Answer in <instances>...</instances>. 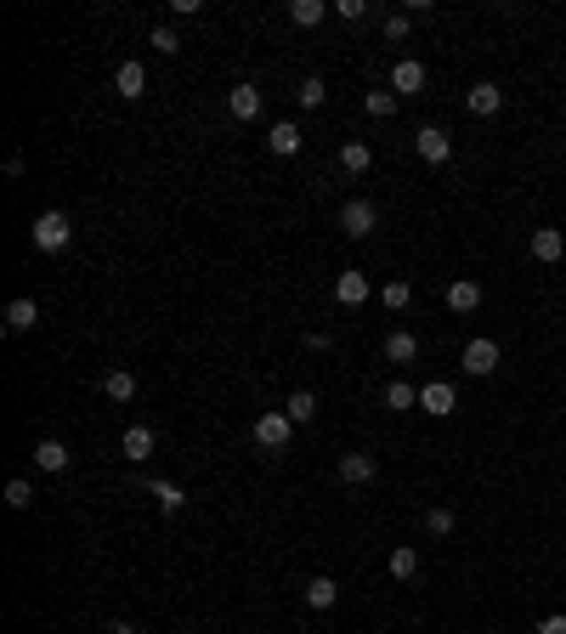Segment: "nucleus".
<instances>
[{
    "instance_id": "obj_24",
    "label": "nucleus",
    "mask_w": 566,
    "mask_h": 634,
    "mask_svg": "<svg viewBox=\"0 0 566 634\" xmlns=\"http://www.w3.org/2000/svg\"><path fill=\"white\" fill-rule=\"evenodd\" d=\"M340 165L351 170V176H363V170L374 165V153H369V142H346V148H340Z\"/></svg>"
},
{
    "instance_id": "obj_32",
    "label": "nucleus",
    "mask_w": 566,
    "mask_h": 634,
    "mask_svg": "<svg viewBox=\"0 0 566 634\" xmlns=\"http://www.w3.org/2000/svg\"><path fill=\"white\" fill-rule=\"evenodd\" d=\"M6 504L12 510H28V504H35V487H28L23 476H18V482H6Z\"/></svg>"
},
{
    "instance_id": "obj_33",
    "label": "nucleus",
    "mask_w": 566,
    "mask_h": 634,
    "mask_svg": "<svg viewBox=\"0 0 566 634\" xmlns=\"http://www.w3.org/2000/svg\"><path fill=\"white\" fill-rule=\"evenodd\" d=\"M334 18H346V23H363V18H369V0H334Z\"/></svg>"
},
{
    "instance_id": "obj_6",
    "label": "nucleus",
    "mask_w": 566,
    "mask_h": 634,
    "mask_svg": "<svg viewBox=\"0 0 566 634\" xmlns=\"http://www.w3.org/2000/svg\"><path fill=\"white\" fill-rule=\"evenodd\" d=\"M425 80H431V74H425V63H414V57H403V63L391 68V91H396V97H419Z\"/></svg>"
},
{
    "instance_id": "obj_25",
    "label": "nucleus",
    "mask_w": 566,
    "mask_h": 634,
    "mask_svg": "<svg viewBox=\"0 0 566 634\" xmlns=\"http://www.w3.org/2000/svg\"><path fill=\"white\" fill-rule=\"evenodd\" d=\"M414 402H419V391H414L408 380H391V385H386V408L403 413V408H414Z\"/></svg>"
},
{
    "instance_id": "obj_26",
    "label": "nucleus",
    "mask_w": 566,
    "mask_h": 634,
    "mask_svg": "<svg viewBox=\"0 0 566 634\" xmlns=\"http://www.w3.org/2000/svg\"><path fill=\"white\" fill-rule=\"evenodd\" d=\"M283 413H289V420H295V425H306V420H312V413H317V397H312V391H295V397L283 402Z\"/></svg>"
},
{
    "instance_id": "obj_37",
    "label": "nucleus",
    "mask_w": 566,
    "mask_h": 634,
    "mask_svg": "<svg viewBox=\"0 0 566 634\" xmlns=\"http://www.w3.org/2000/svg\"><path fill=\"white\" fill-rule=\"evenodd\" d=\"M108 634H136V629H131V623H114V629H108Z\"/></svg>"
},
{
    "instance_id": "obj_8",
    "label": "nucleus",
    "mask_w": 566,
    "mask_h": 634,
    "mask_svg": "<svg viewBox=\"0 0 566 634\" xmlns=\"http://www.w3.org/2000/svg\"><path fill=\"white\" fill-rule=\"evenodd\" d=\"M561 255H566V238H561V227H532V261L555 267Z\"/></svg>"
},
{
    "instance_id": "obj_7",
    "label": "nucleus",
    "mask_w": 566,
    "mask_h": 634,
    "mask_svg": "<svg viewBox=\"0 0 566 634\" xmlns=\"http://www.w3.org/2000/svg\"><path fill=\"white\" fill-rule=\"evenodd\" d=\"M458 363H465V374L482 380V374H493V368H498V346H493V340H470Z\"/></svg>"
},
{
    "instance_id": "obj_18",
    "label": "nucleus",
    "mask_w": 566,
    "mask_h": 634,
    "mask_svg": "<svg viewBox=\"0 0 566 634\" xmlns=\"http://www.w3.org/2000/svg\"><path fill=\"white\" fill-rule=\"evenodd\" d=\"M334 600H340V583L334 578H306V606L312 612H329Z\"/></svg>"
},
{
    "instance_id": "obj_11",
    "label": "nucleus",
    "mask_w": 566,
    "mask_h": 634,
    "mask_svg": "<svg viewBox=\"0 0 566 634\" xmlns=\"http://www.w3.org/2000/svg\"><path fill=\"white\" fill-rule=\"evenodd\" d=\"M369 295H374V289H369V277H363L357 267L334 277V301H340V306H363V301H369Z\"/></svg>"
},
{
    "instance_id": "obj_5",
    "label": "nucleus",
    "mask_w": 566,
    "mask_h": 634,
    "mask_svg": "<svg viewBox=\"0 0 566 634\" xmlns=\"http://www.w3.org/2000/svg\"><path fill=\"white\" fill-rule=\"evenodd\" d=\"M419 408L436 413V420H448V413L458 408V391H453L448 380H431V385H419Z\"/></svg>"
},
{
    "instance_id": "obj_29",
    "label": "nucleus",
    "mask_w": 566,
    "mask_h": 634,
    "mask_svg": "<svg viewBox=\"0 0 566 634\" xmlns=\"http://www.w3.org/2000/svg\"><path fill=\"white\" fill-rule=\"evenodd\" d=\"M396 102H403L396 91H369V97H363V108H369L374 119H391V114H396Z\"/></svg>"
},
{
    "instance_id": "obj_2",
    "label": "nucleus",
    "mask_w": 566,
    "mask_h": 634,
    "mask_svg": "<svg viewBox=\"0 0 566 634\" xmlns=\"http://www.w3.org/2000/svg\"><path fill=\"white\" fill-rule=\"evenodd\" d=\"M289 430H295L289 413H261V420H255V442H261L267 453H283V447H289Z\"/></svg>"
},
{
    "instance_id": "obj_36",
    "label": "nucleus",
    "mask_w": 566,
    "mask_h": 634,
    "mask_svg": "<svg viewBox=\"0 0 566 634\" xmlns=\"http://www.w3.org/2000/svg\"><path fill=\"white\" fill-rule=\"evenodd\" d=\"M538 634H566V612H549L544 623H538Z\"/></svg>"
},
{
    "instance_id": "obj_23",
    "label": "nucleus",
    "mask_w": 566,
    "mask_h": 634,
    "mask_svg": "<svg viewBox=\"0 0 566 634\" xmlns=\"http://www.w3.org/2000/svg\"><path fill=\"white\" fill-rule=\"evenodd\" d=\"M102 391H108L114 402H131L136 397V374H131V368H114V374L102 380Z\"/></svg>"
},
{
    "instance_id": "obj_10",
    "label": "nucleus",
    "mask_w": 566,
    "mask_h": 634,
    "mask_svg": "<svg viewBox=\"0 0 566 634\" xmlns=\"http://www.w3.org/2000/svg\"><path fill=\"white\" fill-rule=\"evenodd\" d=\"M465 108H470V114H476V119H493L498 108H504V91H498L493 80H482V85H470V97H465Z\"/></svg>"
},
{
    "instance_id": "obj_9",
    "label": "nucleus",
    "mask_w": 566,
    "mask_h": 634,
    "mask_svg": "<svg viewBox=\"0 0 566 634\" xmlns=\"http://www.w3.org/2000/svg\"><path fill=\"white\" fill-rule=\"evenodd\" d=\"M374 476H379V459L374 453H340V482L363 487V482H374Z\"/></svg>"
},
{
    "instance_id": "obj_4",
    "label": "nucleus",
    "mask_w": 566,
    "mask_h": 634,
    "mask_svg": "<svg viewBox=\"0 0 566 634\" xmlns=\"http://www.w3.org/2000/svg\"><path fill=\"white\" fill-rule=\"evenodd\" d=\"M414 148H419L425 165H448V159H453V136L442 131V125H425V131L414 136Z\"/></svg>"
},
{
    "instance_id": "obj_12",
    "label": "nucleus",
    "mask_w": 566,
    "mask_h": 634,
    "mask_svg": "<svg viewBox=\"0 0 566 634\" xmlns=\"http://www.w3.org/2000/svg\"><path fill=\"white\" fill-rule=\"evenodd\" d=\"M114 85H119V97H125V102H136V97L147 91V68L136 63V57H125V63H119V74H114Z\"/></svg>"
},
{
    "instance_id": "obj_34",
    "label": "nucleus",
    "mask_w": 566,
    "mask_h": 634,
    "mask_svg": "<svg viewBox=\"0 0 566 634\" xmlns=\"http://www.w3.org/2000/svg\"><path fill=\"white\" fill-rule=\"evenodd\" d=\"M153 45H159L164 57H176V52H181V40H176V28H171V23H159V28H153Z\"/></svg>"
},
{
    "instance_id": "obj_35",
    "label": "nucleus",
    "mask_w": 566,
    "mask_h": 634,
    "mask_svg": "<svg viewBox=\"0 0 566 634\" xmlns=\"http://www.w3.org/2000/svg\"><path fill=\"white\" fill-rule=\"evenodd\" d=\"M425 527H431L436 538H448V533H453V510H431V516H425Z\"/></svg>"
},
{
    "instance_id": "obj_28",
    "label": "nucleus",
    "mask_w": 566,
    "mask_h": 634,
    "mask_svg": "<svg viewBox=\"0 0 566 634\" xmlns=\"http://www.w3.org/2000/svg\"><path fill=\"white\" fill-rule=\"evenodd\" d=\"M323 97H329V85L317 80V74H306L300 91H295V102H300V108H323Z\"/></svg>"
},
{
    "instance_id": "obj_14",
    "label": "nucleus",
    "mask_w": 566,
    "mask_h": 634,
    "mask_svg": "<svg viewBox=\"0 0 566 634\" xmlns=\"http://www.w3.org/2000/svg\"><path fill=\"white\" fill-rule=\"evenodd\" d=\"M482 306V284H470V277H458V284H448V312H476Z\"/></svg>"
},
{
    "instance_id": "obj_22",
    "label": "nucleus",
    "mask_w": 566,
    "mask_h": 634,
    "mask_svg": "<svg viewBox=\"0 0 566 634\" xmlns=\"http://www.w3.org/2000/svg\"><path fill=\"white\" fill-rule=\"evenodd\" d=\"M35 465L40 470H68V447L63 442H35Z\"/></svg>"
},
{
    "instance_id": "obj_30",
    "label": "nucleus",
    "mask_w": 566,
    "mask_h": 634,
    "mask_svg": "<svg viewBox=\"0 0 566 634\" xmlns=\"http://www.w3.org/2000/svg\"><path fill=\"white\" fill-rule=\"evenodd\" d=\"M379 301H386V306H391V312H403V306H408V301H414V284H403V277H391V284H386V289H379Z\"/></svg>"
},
{
    "instance_id": "obj_17",
    "label": "nucleus",
    "mask_w": 566,
    "mask_h": 634,
    "mask_svg": "<svg viewBox=\"0 0 566 634\" xmlns=\"http://www.w3.org/2000/svg\"><path fill=\"white\" fill-rule=\"evenodd\" d=\"M329 12L334 6H323V0H289V23H295V28H317Z\"/></svg>"
},
{
    "instance_id": "obj_16",
    "label": "nucleus",
    "mask_w": 566,
    "mask_h": 634,
    "mask_svg": "<svg viewBox=\"0 0 566 634\" xmlns=\"http://www.w3.org/2000/svg\"><path fill=\"white\" fill-rule=\"evenodd\" d=\"M35 323H40V306L28 301V295H18V301L6 306V329H12V334H28Z\"/></svg>"
},
{
    "instance_id": "obj_13",
    "label": "nucleus",
    "mask_w": 566,
    "mask_h": 634,
    "mask_svg": "<svg viewBox=\"0 0 566 634\" xmlns=\"http://www.w3.org/2000/svg\"><path fill=\"white\" fill-rule=\"evenodd\" d=\"M227 108H233V119H261V91H255V85H233V91H227Z\"/></svg>"
},
{
    "instance_id": "obj_1",
    "label": "nucleus",
    "mask_w": 566,
    "mask_h": 634,
    "mask_svg": "<svg viewBox=\"0 0 566 634\" xmlns=\"http://www.w3.org/2000/svg\"><path fill=\"white\" fill-rule=\"evenodd\" d=\"M68 238H74V227H68L63 210H40L35 215V250L57 255V250H68Z\"/></svg>"
},
{
    "instance_id": "obj_19",
    "label": "nucleus",
    "mask_w": 566,
    "mask_h": 634,
    "mask_svg": "<svg viewBox=\"0 0 566 634\" xmlns=\"http://www.w3.org/2000/svg\"><path fill=\"white\" fill-rule=\"evenodd\" d=\"M386 357H391L396 368H403V363H414V357H419V340L408 334V329H391V334H386Z\"/></svg>"
},
{
    "instance_id": "obj_27",
    "label": "nucleus",
    "mask_w": 566,
    "mask_h": 634,
    "mask_svg": "<svg viewBox=\"0 0 566 634\" xmlns=\"http://www.w3.org/2000/svg\"><path fill=\"white\" fill-rule=\"evenodd\" d=\"M153 499H159V510H164V516H176V510L187 504V493H181L176 482H153Z\"/></svg>"
},
{
    "instance_id": "obj_3",
    "label": "nucleus",
    "mask_w": 566,
    "mask_h": 634,
    "mask_svg": "<svg viewBox=\"0 0 566 634\" xmlns=\"http://www.w3.org/2000/svg\"><path fill=\"white\" fill-rule=\"evenodd\" d=\"M340 227L351 238H369L374 227H379V210L369 205V198H346V210H340Z\"/></svg>"
},
{
    "instance_id": "obj_15",
    "label": "nucleus",
    "mask_w": 566,
    "mask_h": 634,
    "mask_svg": "<svg viewBox=\"0 0 566 634\" xmlns=\"http://www.w3.org/2000/svg\"><path fill=\"white\" fill-rule=\"evenodd\" d=\"M386 572H391L396 583H408V578L419 572V550H414V544H396V550L386 555Z\"/></svg>"
},
{
    "instance_id": "obj_20",
    "label": "nucleus",
    "mask_w": 566,
    "mask_h": 634,
    "mask_svg": "<svg viewBox=\"0 0 566 634\" xmlns=\"http://www.w3.org/2000/svg\"><path fill=\"white\" fill-rule=\"evenodd\" d=\"M267 148L278 153V159H289V153H300V131L289 125V119H278V125L267 131Z\"/></svg>"
},
{
    "instance_id": "obj_31",
    "label": "nucleus",
    "mask_w": 566,
    "mask_h": 634,
    "mask_svg": "<svg viewBox=\"0 0 566 634\" xmlns=\"http://www.w3.org/2000/svg\"><path fill=\"white\" fill-rule=\"evenodd\" d=\"M408 28H414V18H408V12H386V40H391V45L408 40Z\"/></svg>"
},
{
    "instance_id": "obj_21",
    "label": "nucleus",
    "mask_w": 566,
    "mask_h": 634,
    "mask_svg": "<svg viewBox=\"0 0 566 634\" xmlns=\"http://www.w3.org/2000/svg\"><path fill=\"white\" fill-rule=\"evenodd\" d=\"M125 459H131V465L153 459V430H147V425H131V430H125Z\"/></svg>"
}]
</instances>
